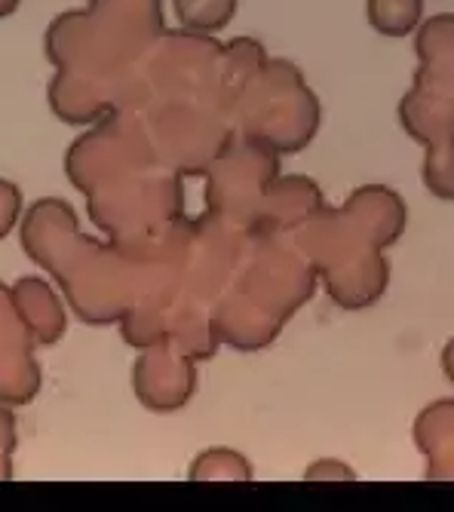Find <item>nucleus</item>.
I'll list each match as a JSON object with an SVG mask.
<instances>
[{
    "label": "nucleus",
    "instance_id": "obj_1",
    "mask_svg": "<svg viewBox=\"0 0 454 512\" xmlns=\"http://www.w3.org/2000/svg\"><path fill=\"white\" fill-rule=\"evenodd\" d=\"M366 19L384 37H408L424 19V0H366Z\"/></svg>",
    "mask_w": 454,
    "mask_h": 512
},
{
    "label": "nucleus",
    "instance_id": "obj_2",
    "mask_svg": "<svg viewBox=\"0 0 454 512\" xmlns=\"http://www.w3.org/2000/svg\"><path fill=\"white\" fill-rule=\"evenodd\" d=\"M178 25L197 34H215L237 16V0H172Z\"/></svg>",
    "mask_w": 454,
    "mask_h": 512
},
{
    "label": "nucleus",
    "instance_id": "obj_3",
    "mask_svg": "<svg viewBox=\"0 0 454 512\" xmlns=\"http://www.w3.org/2000/svg\"><path fill=\"white\" fill-rule=\"evenodd\" d=\"M424 178H427V188L439 200H454V145L445 151V160L439 157L436 148H430L427 163H424Z\"/></svg>",
    "mask_w": 454,
    "mask_h": 512
},
{
    "label": "nucleus",
    "instance_id": "obj_4",
    "mask_svg": "<svg viewBox=\"0 0 454 512\" xmlns=\"http://www.w3.org/2000/svg\"><path fill=\"white\" fill-rule=\"evenodd\" d=\"M19 212H22V191L16 188L13 181L0 178V240H4L13 230Z\"/></svg>",
    "mask_w": 454,
    "mask_h": 512
},
{
    "label": "nucleus",
    "instance_id": "obj_5",
    "mask_svg": "<svg viewBox=\"0 0 454 512\" xmlns=\"http://www.w3.org/2000/svg\"><path fill=\"white\" fill-rule=\"evenodd\" d=\"M442 371H445V378L454 384V338L442 347Z\"/></svg>",
    "mask_w": 454,
    "mask_h": 512
},
{
    "label": "nucleus",
    "instance_id": "obj_6",
    "mask_svg": "<svg viewBox=\"0 0 454 512\" xmlns=\"http://www.w3.org/2000/svg\"><path fill=\"white\" fill-rule=\"evenodd\" d=\"M19 4H22V0H0V19L13 16L19 10Z\"/></svg>",
    "mask_w": 454,
    "mask_h": 512
}]
</instances>
